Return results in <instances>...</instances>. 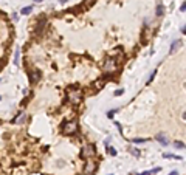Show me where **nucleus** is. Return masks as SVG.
<instances>
[{
  "mask_svg": "<svg viewBox=\"0 0 186 175\" xmlns=\"http://www.w3.org/2000/svg\"><path fill=\"white\" fill-rule=\"evenodd\" d=\"M76 132H78V121L76 119L68 121V122H65L62 126V133L64 135H73Z\"/></svg>",
  "mask_w": 186,
  "mask_h": 175,
  "instance_id": "f257e3e1",
  "label": "nucleus"
},
{
  "mask_svg": "<svg viewBox=\"0 0 186 175\" xmlns=\"http://www.w3.org/2000/svg\"><path fill=\"white\" fill-rule=\"evenodd\" d=\"M68 99H70L73 104L81 102V99H82V91H81L79 88H72V90L68 91Z\"/></svg>",
  "mask_w": 186,
  "mask_h": 175,
  "instance_id": "f03ea898",
  "label": "nucleus"
},
{
  "mask_svg": "<svg viewBox=\"0 0 186 175\" xmlns=\"http://www.w3.org/2000/svg\"><path fill=\"white\" fill-rule=\"evenodd\" d=\"M96 154V151H95V146H91V144H88V146H85L82 151H81V158H84V160H88V158H93V155Z\"/></svg>",
  "mask_w": 186,
  "mask_h": 175,
  "instance_id": "7ed1b4c3",
  "label": "nucleus"
},
{
  "mask_svg": "<svg viewBox=\"0 0 186 175\" xmlns=\"http://www.w3.org/2000/svg\"><path fill=\"white\" fill-rule=\"evenodd\" d=\"M96 167H98L96 161H93V160L88 158V161L84 166V175H93V173H95V170H96Z\"/></svg>",
  "mask_w": 186,
  "mask_h": 175,
  "instance_id": "20e7f679",
  "label": "nucleus"
},
{
  "mask_svg": "<svg viewBox=\"0 0 186 175\" xmlns=\"http://www.w3.org/2000/svg\"><path fill=\"white\" fill-rule=\"evenodd\" d=\"M116 67H118V62H116V59H107V62H106V65H104V70L110 73V71H115Z\"/></svg>",
  "mask_w": 186,
  "mask_h": 175,
  "instance_id": "39448f33",
  "label": "nucleus"
},
{
  "mask_svg": "<svg viewBox=\"0 0 186 175\" xmlns=\"http://www.w3.org/2000/svg\"><path fill=\"white\" fill-rule=\"evenodd\" d=\"M39 79H40V73H39V71H33V73H30V81H31V84H36Z\"/></svg>",
  "mask_w": 186,
  "mask_h": 175,
  "instance_id": "423d86ee",
  "label": "nucleus"
},
{
  "mask_svg": "<svg viewBox=\"0 0 186 175\" xmlns=\"http://www.w3.org/2000/svg\"><path fill=\"white\" fill-rule=\"evenodd\" d=\"M180 47H181V40H175V42L172 43V47H171V53H175Z\"/></svg>",
  "mask_w": 186,
  "mask_h": 175,
  "instance_id": "0eeeda50",
  "label": "nucleus"
},
{
  "mask_svg": "<svg viewBox=\"0 0 186 175\" xmlns=\"http://www.w3.org/2000/svg\"><path fill=\"white\" fill-rule=\"evenodd\" d=\"M155 140H158L161 144H168V138H166L165 135H163V133H158V135L155 136Z\"/></svg>",
  "mask_w": 186,
  "mask_h": 175,
  "instance_id": "6e6552de",
  "label": "nucleus"
},
{
  "mask_svg": "<svg viewBox=\"0 0 186 175\" xmlns=\"http://www.w3.org/2000/svg\"><path fill=\"white\" fill-rule=\"evenodd\" d=\"M163 14H165V8H163V5H158V6H157V16L161 17Z\"/></svg>",
  "mask_w": 186,
  "mask_h": 175,
  "instance_id": "1a4fd4ad",
  "label": "nucleus"
},
{
  "mask_svg": "<svg viewBox=\"0 0 186 175\" xmlns=\"http://www.w3.org/2000/svg\"><path fill=\"white\" fill-rule=\"evenodd\" d=\"M31 11H33V8H31V6H25V8H23V9H22V11H20V13H22V14H25V16H27V14H30V13H31Z\"/></svg>",
  "mask_w": 186,
  "mask_h": 175,
  "instance_id": "9d476101",
  "label": "nucleus"
},
{
  "mask_svg": "<svg viewBox=\"0 0 186 175\" xmlns=\"http://www.w3.org/2000/svg\"><path fill=\"white\" fill-rule=\"evenodd\" d=\"M174 146H175V147H184V144H183V143H180V141H175V143H174Z\"/></svg>",
  "mask_w": 186,
  "mask_h": 175,
  "instance_id": "9b49d317",
  "label": "nucleus"
},
{
  "mask_svg": "<svg viewBox=\"0 0 186 175\" xmlns=\"http://www.w3.org/2000/svg\"><path fill=\"white\" fill-rule=\"evenodd\" d=\"M14 61H16V64H19V51H16V56H14Z\"/></svg>",
  "mask_w": 186,
  "mask_h": 175,
  "instance_id": "f8f14e48",
  "label": "nucleus"
},
{
  "mask_svg": "<svg viewBox=\"0 0 186 175\" xmlns=\"http://www.w3.org/2000/svg\"><path fill=\"white\" fill-rule=\"evenodd\" d=\"M184 9H186V5H184V3H181V6H180V11H181V13H183V11H184Z\"/></svg>",
  "mask_w": 186,
  "mask_h": 175,
  "instance_id": "ddd939ff",
  "label": "nucleus"
},
{
  "mask_svg": "<svg viewBox=\"0 0 186 175\" xmlns=\"http://www.w3.org/2000/svg\"><path fill=\"white\" fill-rule=\"evenodd\" d=\"M138 175H151V172H149V170H146V172H141V173H138Z\"/></svg>",
  "mask_w": 186,
  "mask_h": 175,
  "instance_id": "4468645a",
  "label": "nucleus"
},
{
  "mask_svg": "<svg viewBox=\"0 0 186 175\" xmlns=\"http://www.w3.org/2000/svg\"><path fill=\"white\" fill-rule=\"evenodd\" d=\"M115 95H116V96H118V95H123V90H116Z\"/></svg>",
  "mask_w": 186,
  "mask_h": 175,
  "instance_id": "2eb2a0df",
  "label": "nucleus"
},
{
  "mask_svg": "<svg viewBox=\"0 0 186 175\" xmlns=\"http://www.w3.org/2000/svg\"><path fill=\"white\" fill-rule=\"evenodd\" d=\"M171 175H178V172H177V170H172V172H171Z\"/></svg>",
  "mask_w": 186,
  "mask_h": 175,
  "instance_id": "dca6fc26",
  "label": "nucleus"
},
{
  "mask_svg": "<svg viewBox=\"0 0 186 175\" xmlns=\"http://www.w3.org/2000/svg\"><path fill=\"white\" fill-rule=\"evenodd\" d=\"M0 101H2V96H0Z\"/></svg>",
  "mask_w": 186,
  "mask_h": 175,
  "instance_id": "f3484780",
  "label": "nucleus"
}]
</instances>
